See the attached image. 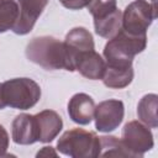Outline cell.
<instances>
[{
  "instance_id": "44dd1931",
  "label": "cell",
  "mask_w": 158,
  "mask_h": 158,
  "mask_svg": "<svg viewBox=\"0 0 158 158\" xmlns=\"http://www.w3.org/2000/svg\"><path fill=\"white\" fill-rule=\"evenodd\" d=\"M9 147V135L2 125H0V157L6 156V151Z\"/></svg>"
},
{
  "instance_id": "9c48e42d",
  "label": "cell",
  "mask_w": 158,
  "mask_h": 158,
  "mask_svg": "<svg viewBox=\"0 0 158 158\" xmlns=\"http://www.w3.org/2000/svg\"><path fill=\"white\" fill-rule=\"evenodd\" d=\"M48 2L49 0H17L19 17L12 27V31L21 36L31 32Z\"/></svg>"
},
{
  "instance_id": "e0dca14e",
  "label": "cell",
  "mask_w": 158,
  "mask_h": 158,
  "mask_svg": "<svg viewBox=\"0 0 158 158\" xmlns=\"http://www.w3.org/2000/svg\"><path fill=\"white\" fill-rule=\"evenodd\" d=\"M100 153L99 157H131L130 152L123 146L122 141L115 136L99 137Z\"/></svg>"
},
{
  "instance_id": "603a6c76",
  "label": "cell",
  "mask_w": 158,
  "mask_h": 158,
  "mask_svg": "<svg viewBox=\"0 0 158 158\" xmlns=\"http://www.w3.org/2000/svg\"><path fill=\"white\" fill-rule=\"evenodd\" d=\"M5 106H6V105H5L4 100H2V93H1V83H0V110H2Z\"/></svg>"
},
{
  "instance_id": "5bb4252c",
  "label": "cell",
  "mask_w": 158,
  "mask_h": 158,
  "mask_svg": "<svg viewBox=\"0 0 158 158\" xmlns=\"http://www.w3.org/2000/svg\"><path fill=\"white\" fill-rule=\"evenodd\" d=\"M102 81L105 86L111 89H123L131 84L133 79V68L130 67H111L106 65L105 73L102 75Z\"/></svg>"
},
{
  "instance_id": "ffe728a7",
  "label": "cell",
  "mask_w": 158,
  "mask_h": 158,
  "mask_svg": "<svg viewBox=\"0 0 158 158\" xmlns=\"http://www.w3.org/2000/svg\"><path fill=\"white\" fill-rule=\"evenodd\" d=\"M89 0H59V2L69 10H79L86 6Z\"/></svg>"
},
{
  "instance_id": "277c9868",
  "label": "cell",
  "mask_w": 158,
  "mask_h": 158,
  "mask_svg": "<svg viewBox=\"0 0 158 158\" xmlns=\"http://www.w3.org/2000/svg\"><path fill=\"white\" fill-rule=\"evenodd\" d=\"M2 100L6 106L27 110L41 98L40 85L30 78H14L1 83Z\"/></svg>"
},
{
  "instance_id": "8fae6325",
  "label": "cell",
  "mask_w": 158,
  "mask_h": 158,
  "mask_svg": "<svg viewBox=\"0 0 158 158\" xmlns=\"http://www.w3.org/2000/svg\"><path fill=\"white\" fill-rule=\"evenodd\" d=\"M95 112V102L93 98L85 93H78L72 96L68 102V114L72 121L78 125H88L93 121Z\"/></svg>"
},
{
  "instance_id": "8992f818",
  "label": "cell",
  "mask_w": 158,
  "mask_h": 158,
  "mask_svg": "<svg viewBox=\"0 0 158 158\" xmlns=\"http://www.w3.org/2000/svg\"><path fill=\"white\" fill-rule=\"evenodd\" d=\"M121 141L133 158L142 157L153 147V135L149 127L139 121H130L125 125Z\"/></svg>"
},
{
  "instance_id": "3957f363",
  "label": "cell",
  "mask_w": 158,
  "mask_h": 158,
  "mask_svg": "<svg viewBox=\"0 0 158 158\" xmlns=\"http://www.w3.org/2000/svg\"><path fill=\"white\" fill-rule=\"evenodd\" d=\"M57 149L73 158H95L100 153L99 137L83 128H73L64 132L57 142Z\"/></svg>"
},
{
  "instance_id": "7402d4cb",
  "label": "cell",
  "mask_w": 158,
  "mask_h": 158,
  "mask_svg": "<svg viewBox=\"0 0 158 158\" xmlns=\"http://www.w3.org/2000/svg\"><path fill=\"white\" fill-rule=\"evenodd\" d=\"M58 154H57V152L54 151V148L53 147H43L41 151H38L37 152V154H36V157H57Z\"/></svg>"
},
{
  "instance_id": "7c38bea8",
  "label": "cell",
  "mask_w": 158,
  "mask_h": 158,
  "mask_svg": "<svg viewBox=\"0 0 158 158\" xmlns=\"http://www.w3.org/2000/svg\"><path fill=\"white\" fill-rule=\"evenodd\" d=\"M105 68V59H102V57L94 49L80 53L74 60V70H78L83 77L91 80L101 79Z\"/></svg>"
},
{
  "instance_id": "d6986e66",
  "label": "cell",
  "mask_w": 158,
  "mask_h": 158,
  "mask_svg": "<svg viewBox=\"0 0 158 158\" xmlns=\"http://www.w3.org/2000/svg\"><path fill=\"white\" fill-rule=\"evenodd\" d=\"M86 7L94 19L102 17L117 9L116 0H89Z\"/></svg>"
},
{
  "instance_id": "2e32d148",
  "label": "cell",
  "mask_w": 158,
  "mask_h": 158,
  "mask_svg": "<svg viewBox=\"0 0 158 158\" xmlns=\"http://www.w3.org/2000/svg\"><path fill=\"white\" fill-rule=\"evenodd\" d=\"M157 102H158V96L156 94H147L139 100L137 105L138 118L141 120V122H143L151 128H156L158 126Z\"/></svg>"
},
{
  "instance_id": "52a82bcc",
  "label": "cell",
  "mask_w": 158,
  "mask_h": 158,
  "mask_svg": "<svg viewBox=\"0 0 158 158\" xmlns=\"http://www.w3.org/2000/svg\"><path fill=\"white\" fill-rule=\"evenodd\" d=\"M125 107L121 100L110 99L95 106V127L100 132H111L120 126L123 120Z\"/></svg>"
},
{
  "instance_id": "7a4b0ae2",
  "label": "cell",
  "mask_w": 158,
  "mask_h": 158,
  "mask_svg": "<svg viewBox=\"0 0 158 158\" xmlns=\"http://www.w3.org/2000/svg\"><path fill=\"white\" fill-rule=\"evenodd\" d=\"M26 57L47 70H67L68 67L64 43L52 36L32 38L26 47Z\"/></svg>"
},
{
  "instance_id": "30bf717a",
  "label": "cell",
  "mask_w": 158,
  "mask_h": 158,
  "mask_svg": "<svg viewBox=\"0 0 158 158\" xmlns=\"http://www.w3.org/2000/svg\"><path fill=\"white\" fill-rule=\"evenodd\" d=\"M38 142L53 141L63 127L62 117L53 110H43L35 115Z\"/></svg>"
},
{
  "instance_id": "6da1fadb",
  "label": "cell",
  "mask_w": 158,
  "mask_h": 158,
  "mask_svg": "<svg viewBox=\"0 0 158 158\" xmlns=\"http://www.w3.org/2000/svg\"><path fill=\"white\" fill-rule=\"evenodd\" d=\"M147 44L146 33L133 35L123 31L109 40L104 48V57L106 65L111 67H130L136 54L141 53Z\"/></svg>"
},
{
  "instance_id": "5b68a950",
  "label": "cell",
  "mask_w": 158,
  "mask_h": 158,
  "mask_svg": "<svg viewBox=\"0 0 158 158\" xmlns=\"http://www.w3.org/2000/svg\"><path fill=\"white\" fill-rule=\"evenodd\" d=\"M157 17V0H135L122 12L121 28L128 33H146Z\"/></svg>"
},
{
  "instance_id": "ba28073f",
  "label": "cell",
  "mask_w": 158,
  "mask_h": 158,
  "mask_svg": "<svg viewBox=\"0 0 158 158\" xmlns=\"http://www.w3.org/2000/svg\"><path fill=\"white\" fill-rule=\"evenodd\" d=\"M64 48L67 54V70H74V60L75 58L84 52L94 49V40L91 33L84 27H74L72 28L64 40Z\"/></svg>"
},
{
  "instance_id": "4fadbf2b",
  "label": "cell",
  "mask_w": 158,
  "mask_h": 158,
  "mask_svg": "<svg viewBox=\"0 0 158 158\" xmlns=\"http://www.w3.org/2000/svg\"><path fill=\"white\" fill-rule=\"evenodd\" d=\"M12 141L16 144H32L38 142L35 115L20 114L12 121Z\"/></svg>"
},
{
  "instance_id": "ac0fdd59",
  "label": "cell",
  "mask_w": 158,
  "mask_h": 158,
  "mask_svg": "<svg viewBox=\"0 0 158 158\" xmlns=\"http://www.w3.org/2000/svg\"><path fill=\"white\" fill-rule=\"evenodd\" d=\"M19 17V5L16 0H0V33L12 30Z\"/></svg>"
},
{
  "instance_id": "9a60e30c",
  "label": "cell",
  "mask_w": 158,
  "mask_h": 158,
  "mask_svg": "<svg viewBox=\"0 0 158 158\" xmlns=\"http://www.w3.org/2000/svg\"><path fill=\"white\" fill-rule=\"evenodd\" d=\"M121 21H122V12H121V10L115 9L114 11H111L110 14H107L102 17L94 19L95 32L100 37L111 40L120 32Z\"/></svg>"
}]
</instances>
